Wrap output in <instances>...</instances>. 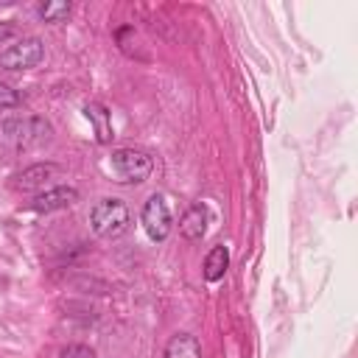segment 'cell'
Masks as SVG:
<instances>
[{
    "mask_svg": "<svg viewBox=\"0 0 358 358\" xmlns=\"http://www.w3.org/2000/svg\"><path fill=\"white\" fill-rule=\"evenodd\" d=\"M22 103V98H20V92L11 87V84H6V81H0V112L3 109H17Z\"/></svg>",
    "mask_w": 358,
    "mask_h": 358,
    "instance_id": "13",
    "label": "cell"
},
{
    "mask_svg": "<svg viewBox=\"0 0 358 358\" xmlns=\"http://www.w3.org/2000/svg\"><path fill=\"white\" fill-rule=\"evenodd\" d=\"M227 266H229V249H227L224 243H218V246H213V249L207 252L201 274H204L207 282H218V280L227 274Z\"/></svg>",
    "mask_w": 358,
    "mask_h": 358,
    "instance_id": "11",
    "label": "cell"
},
{
    "mask_svg": "<svg viewBox=\"0 0 358 358\" xmlns=\"http://www.w3.org/2000/svg\"><path fill=\"white\" fill-rule=\"evenodd\" d=\"M59 358H95V352L87 344H67L59 350Z\"/></svg>",
    "mask_w": 358,
    "mask_h": 358,
    "instance_id": "14",
    "label": "cell"
},
{
    "mask_svg": "<svg viewBox=\"0 0 358 358\" xmlns=\"http://www.w3.org/2000/svg\"><path fill=\"white\" fill-rule=\"evenodd\" d=\"M84 117L92 123V129H95V140L101 143V145H109L112 143V112L103 106V103H98V101H87L84 103Z\"/></svg>",
    "mask_w": 358,
    "mask_h": 358,
    "instance_id": "9",
    "label": "cell"
},
{
    "mask_svg": "<svg viewBox=\"0 0 358 358\" xmlns=\"http://www.w3.org/2000/svg\"><path fill=\"white\" fill-rule=\"evenodd\" d=\"M14 34H17V25H14L11 20H6V22H0V45H3V42H8V39H11Z\"/></svg>",
    "mask_w": 358,
    "mask_h": 358,
    "instance_id": "15",
    "label": "cell"
},
{
    "mask_svg": "<svg viewBox=\"0 0 358 358\" xmlns=\"http://www.w3.org/2000/svg\"><path fill=\"white\" fill-rule=\"evenodd\" d=\"M76 201H78V190L76 187H70V185H53V187L36 193L25 207L31 213H45L48 215V213H56V210H67Z\"/></svg>",
    "mask_w": 358,
    "mask_h": 358,
    "instance_id": "7",
    "label": "cell"
},
{
    "mask_svg": "<svg viewBox=\"0 0 358 358\" xmlns=\"http://www.w3.org/2000/svg\"><path fill=\"white\" fill-rule=\"evenodd\" d=\"M207 224H210V213H207V207H204L201 201H193V204L182 213V218H179V235H182L185 241L196 243V241L204 238Z\"/></svg>",
    "mask_w": 358,
    "mask_h": 358,
    "instance_id": "8",
    "label": "cell"
},
{
    "mask_svg": "<svg viewBox=\"0 0 358 358\" xmlns=\"http://www.w3.org/2000/svg\"><path fill=\"white\" fill-rule=\"evenodd\" d=\"M59 173H62V168L56 162H36V165H28L20 173H14L8 179V187L14 193H42V190L53 187L50 179H56Z\"/></svg>",
    "mask_w": 358,
    "mask_h": 358,
    "instance_id": "6",
    "label": "cell"
},
{
    "mask_svg": "<svg viewBox=\"0 0 358 358\" xmlns=\"http://www.w3.org/2000/svg\"><path fill=\"white\" fill-rule=\"evenodd\" d=\"M165 358H201V344L190 333H173L165 344Z\"/></svg>",
    "mask_w": 358,
    "mask_h": 358,
    "instance_id": "10",
    "label": "cell"
},
{
    "mask_svg": "<svg viewBox=\"0 0 358 358\" xmlns=\"http://www.w3.org/2000/svg\"><path fill=\"white\" fill-rule=\"evenodd\" d=\"M140 221H143V229L151 241H165L173 229V215H171V207L165 201L162 193H151L140 210Z\"/></svg>",
    "mask_w": 358,
    "mask_h": 358,
    "instance_id": "5",
    "label": "cell"
},
{
    "mask_svg": "<svg viewBox=\"0 0 358 358\" xmlns=\"http://www.w3.org/2000/svg\"><path fill=\"white\" fill-rule=\"evenodd\" d=\"M45 59V42L39 36H22L14 45L0 50V67L20 73V70H34Z\"/></svg>",
    "mask_w": 358,
    "mask_h": 358,
    "instance_id": "4",
    "label": "cell"
},
{
    "mask_svg": "<svg viewBox=\"0 0 358 358\" xmlns=\"http://www.w3.org/2000/svg\"><path fill=\"white\" fill-rule=\"evenodd\" d=\"M90 227H92V232H95L98 238L115 241V238H120V235L129 232V227H131V213H129V207H126L123 199L103 196V199H98V201L92 204V210H90Z\"/></svg>",
    "mask_w": 358,
    "mask_h": 358,
    "instance_id": "2",
    "label": "cell"
},
{
    "mask_svg": "<svg viewBox=\"0 0 358 358\" xmlns=\"http://www.w3.org/2000/svg\"><path fill=\"white\" fill-rule=\"evenodd\" d=\"M109 168L117 176V182L123 185H140L151 176L154 171V159L148 151L140 148H115L109 154Z\"/></svg>",
    "mask_w": 358,
    "mask_h": 358,
    "instance_id": "3",
    "label": "cell"
},
{
    "mask_svg": "<svg viewBox=\"0 0 358 358\" xmlns=\"http://www.w3.org/2000/svg\"><path fill=\"white\" fill-rule=\"evenodd\" d=\"M70 8L73 6L67 0H50V3H42L36 8V14H39L42 22H64L70 17Z\"/></svg>",
    "mask_w": 358,
    "mask_h": 358,
    "instance_id": "12",
    "label": "cell"
},
{
    "mask_svg": "<svg viewBox=\"0 0 358 358\" xmlns=\"http://www.w3.org/2000/svg\"><path fill=\"white\" fill-rule=\"evenodd\" d=\"M53 129L45 117H11L0 120V159H14L50 140Z\"/></svg>",
    "mask_w": 358,
    "mask_h": 358,
    "instance_id": "1",
    "label": "cell"
}]
</instances>
